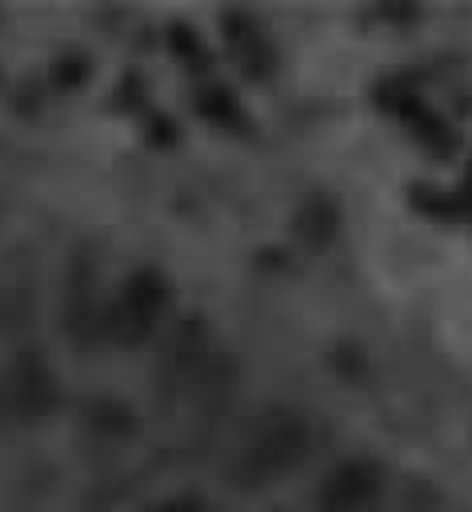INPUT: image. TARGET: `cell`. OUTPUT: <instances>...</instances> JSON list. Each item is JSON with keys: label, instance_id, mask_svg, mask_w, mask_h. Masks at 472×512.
Listing matches in <instances>:
<instances>
[{"label": "cell", "instance_id": "obj_3", "mask_svg": "<svg viewBox=\"0 0 472 512\" xmlns=\"http://www.w3.org/2000/svg\"><path fill=\"white\" fill-rule=\"evenodd\" d=\"M160 308H164V288L156 284V276L136 272V276L120 288V296H116V304H112V312H108V332H112L116 340L132 344V340H140V336L152 328V320L160 316Z\"/></svg>", "mask_w": 472, "mask_h": 512}, {"label": "cell", "instance_id": "obj_4", "mask_svg": "<svg viewBox=\"0 0 472 512\" xmlns=\"http://www.w3.org/2000/svg\"><path fill=\"white\" fill-rule=\"evenodd\" d=\"M152 512H216V508L196 504V500H168V504H160V508H152Z\"/></svg>", "mask_w": 472, "mask_h": 512}, {"label": "cell", "instance_id": "obj_2", "mask_svg": "<svg viewBox=\"0 0 472 512\" xmlns=\"http://www.w3.org/2000/svg\"><path fill=\"white\" fill-rule=\"evenodd\" d=\"M380 484H384V472L376 460H364V456L344 460L324 476L316 492V508L320 512H364L376 504Z\"/></svg>", "mask_w": 472, "mask_h": 512}, {"label": "cell", "instance_id": "obj_1", "mask_svg": "<svg viewBox=\"0 0 472 512\" xmlns=\"http://www.w3.org/2000/svg\"><path fill=\"white\" fill-rule=\"evenodd\" d=\"M312 448V428L296 412H276L268 416L232 456L228 476L240 488H264L280 476H288Z\"/></svg>", "mask_w": 472, "mask_h": 512}]
</instances>
